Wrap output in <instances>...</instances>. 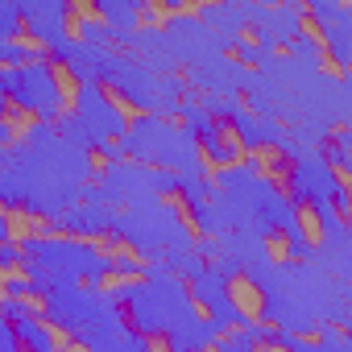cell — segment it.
<instances>
[{
    "label": "cell",
    "instance_id": "484cf974",
    "mask_svg": "<svg viewBox=\"0 0 352 352\" xmlns=\"http://www.w3.org/2000/svg\"><path fill=\"white\" fill-rule=\"evenodd\" d=\"M327 174H331V183H336L340 195H352V170H348V157L327 162Z\"/></svg>",
    "mask_w": 352,
    "mask_h": 352
},
{
    "label": "cell",
    "instance_id": "9c48e42d",
    "mask_svg": "<svg viewBox=\"0 0 352 352\" xmlns=\"http://www.w3.org/2000/svg\"><path fill=\"white\" fill-rule=\"evenodd\" d=\"M290 220H294V245H302V249H323L327 245V216H323V204H319V195H311V191H298L294 199H290Z\"/></svg>",
    "mask_w": 352,
    "mask_h": 352
},
{
    "label": "cell",
    "instance_id": "4fadbf2b",
    "mask_svg": "<svg viewBox=\"0 0 352 352\" xmlns=\"http://www.w3.org/2000/svg\"><path fill=\"white\" fill-rule=\"evenodd\" d=\"M129 25L137 34H170L174 17H170V5L166 0H137L133 13H129Z\"/></svg>",
    "mask_w": 352,
    "mask_h": 352
},
{
    "label": "cell",
    "instance_id": "e575fe53",
    "mask_svg": "<svg viewBox=\"0 0 352 352\" xmlns=\"http://www.w3.org/2000/svg\"><path fill=\"white\" fill-rule=\"evenodd\" d=\"M9 204H13L9 195H0V220H5V212H9Z\"/></svg>",
    "mask_w": 352,
    "mask_h": 352
},
{
    "label": "cell",
    "instance_id": "52a82bcc",
    "mask_svg": "<svg viewBox=\"0 0 352 352\" xmlns=\"http://www.w3.org/2000/svg\"><path fill=\"white\" fill-rule=\"evenodd\" d=\"M83 249L87 253H96L104 265H133V270H145L149 265V257L141 253V245L129 236V232H120V228H91L87 236H83Z\"/></svg>",
    "mask_w": 352,
    "mask_h": 352
},
{
    "label": "cell",
    "instance_id": "d4e9b609",
    "mask_svg": "<svg viewBox=\"0 0 352 352\" xmlns=\"http://www.w3.org/2000/svg\"><path fill=\"white\" fill-rule=\"evenodd\" d=\"M245 340H249V327H245L241 319L220 323V327H216V336H212V344H220V348H232V344H245Z\"/></svg>",
    "mask_w": 352,
    "mask_h": 352
},
{
    "label": "cell",
    "instance_id": "4316f807",
    "mask_svg": "<svg viewBox=\"0 0 352 352\" xmlns=\"http://www.w3.org/2000/svg\"><path fill=\"white\" fill-rule=\"evenodd\" d=\"M187 294V307H191V315L199 319V323H216V307L199 294V290H183Z\"/></svg>",
    "mask_w": 352,
    "mask_h": 352
},
{
    "label": "cell",
    "instance_id": "9a60e30c",
    "mask_svg": "<svg viewBox=\"0 0 352 352\" xmlns=\"http://www.w3.org/2000/svg\"><path fill=\"white\" fill-rule=\"evenodd\" d=\"M30 331H34V340H38L46 352H67V344L75 340V327H71V323H63L58 315L34 319V323H30Z\"/></svg>",
    "mask_w": 352,
    "mask_h": 352
},
{
    "label": "cell",
    "instance_id": "1f68e13d",
    "mask_svg": "<svg viewBox=\"0 0 352 352\" xmlns=\"http://www.w3.org/2000/svg\"><path fill=\"white\" fill-rule=\"evenodd\" d=\"M157 120H162V124H170V129H191L187 112H157Z\"/></svg>",
    "mask_w": 352,
    "mask_h": 352
},
{
    "label": "cell",
    "instance_id": "7a4b0ae2",
    "mask_svg": "<svg viewBox=\"0 0 352 352\" xmlns=\"http://www.w3.org/2000/svg\"><path fill=\"white\" fill-rule=\"evenodd\" d=\"M245 170H253V179H261L282 204H290L298 195V157L274 141V137H261V141H249V162Z\"/></svg>",
    "mask_w": 352,
    "mask_h": 352
},
{
    "label": "cell",
    "instance_id": "6da1fadb",
    "mask_svg": "<svg viewBox=\"0 0 352 352\" xmlns=\"http://www.w3.org/2000/svg\"><path fill=\"white\" fill-rule=\"evenodd\" d=\"M42 75H46V83H50V91H54V112H46V129L63 137V129L83 112L87 79H83V71H79L67 54H58V50L42 63Z\"/></svg>",
    "mask_w": 352,
    "mask_h": 352
},
{
    "label": "cell",
    "instance_id": "836d02e7",
    "mask_svg": "<svg viewBox=\"0 0 352 352\" xmlns=\"http://www.w3.org/2000/svg\"><path fill=\"white\" fill-rule=\"evenodd\" d=\"M187 352H224V348H220V344H212V340H208V344H195V348H187Z\"/></svg>",
    "mask_w": 352,
    "mask_h": 352
},
{
    "label": "cell",
    "instance_id": "ac0fdd59",
    "mask_svg": "<svg viewBox=\"0 0 352 352\" xmlns=\"http://www.w3.org/2000/svg\"><path fill=\"white\" fill-rule=\"evenodd\" d=\"M83 153H87V183H104L108 174H112V166H116V157H112L100 141H91Z\"/></svg>",
    "mask_w": 352,
    "mask_h": 352
},
{
    "label": "cell",
    "instance_id": "44dd1931",
    "mask_svg": "<svg viewBox=\"0 0 352 352\" xmlns=\"http://www.w3.org/2000/svg\"><path fill=\"white\" fill-rule=\"evenodd\" d=\"M58 34H63V42H71V46H83V42H87V25L71 13V5H58Z\"/></svg>",
    "mask_w": 352,
    "mask_h": 352
},
{
    "label": "cell",
    "instance_id": "7c38bea8",
    "mask_svg": "<svg viewBox=\"0 0 352 352\" xmlns=\"http://www.w3.org/2000/svg\"><path fill=\"white\" fill-rule=\"evenodd\" d=\"M9 311H13V315H21L25 323L46 319V315H54V294H50V290H42V286L9 290Z\"/></svg>",
    "mask_w": 352,
    "mask_h": 352
},
{
    "label": "cell",
    "instance_id": "ba28073f",
    "mask_svg": "<svg viewBox=\"0 0 352 352\" xmlns=\"http://www.w3.org/2000/svg\"><path fill=\"white\" fill-rule=\"evenodd\" d=\"M157 204L179 220V228L187 232V241L195 245V249H208V228H204V220H199V199L187 191V183H170V187H162L157 191Z\"/></svg>",
    "mask_w": 352,
    "mask_h": 352
},
{
    "label": "cell",
    "instance_id": "83f0119b",
    "mask_svg": "<svg viewBox=\"0 0 352 352\" xmlns=\"http://www.w3.org/2000/svg\"><path fill=\"white\" fill-rule=\"evenodd\" d=\"M224 58H228V63H236L241 71H253V75L261 71V58H257V54H245V50H241V46H232V42L224 46Z\"/></svg>",
    "mask_w": 352,
    "mask_h": 352
},
{
    "label": "cell",
    "instance_id": "5bb4252c",
    "mask_svg": "<svg viewBox=\"0 0 352 352\" xmlns=\"http://www.w3.org/2000/svg\"><path fill=\"white\" fill-rule=\"evenodd\" d=\"M294 13H298L294 38H302L311 50H327V46H336V42H331V34H327V25H323V17H319V9L311 5V0H298Z\"/></svg>",
    "mask_w": 352,
    "mask_h": 352
},
{
    "label": "cell",
    "instance_id": "603a6c76",
    "mask_svg": "<svg viewBox=\"0 0 352 352\" xmlns=\"http://www.w3.org/2000/svg\"><path fill=\"white\" fill-rule=\"evenodd\" d=\"M116 323H120V327H124V336H133V340L145 331V327H141V315H137V302H133V298H124V294L116 298Z\"/></svg>",
    "mask_w": 352,
    "mask_h": 352
},
{
    "label": "cell",
    "instance_id": "7402d4cb",
    "mask_svg": "<svg viewBox=\"0 0 352 352\" xmlns=\"http://www.w3.org/2000/svg\"><path fill=\"white\" fill-rule=\"evenodd\" d=\"M319 204H323V216H331L340 232H348V228H352V208H348V195L331 191V195H323Z\"/></svg>",
    "mask_w": 352,
    "mask_h": 352
},
{
    "label": "cell",
    "instance_id": "277c9868",
    "mask_svg": "<svg viewBox=\"0 0 352 352\" xmlns=\"http://www.w3.org/2000/svg\"><path fill=\"white\" fill-rule=\"evenodd\" d=\"M220 294H224L232 319H241L245 327H261V323L270 319V290H265L249 270H232V274H224Z\"/></svg>",
    "mask_w": 352,
    "mask_h": 352
},
{
    "label": "cell",
    "instance_id": "5b68a950",
    "mask_svg": "<svg viewBox=\"0 0 352 352\" xmlns=\"http://www.w3.org/2000/svg\"><path fill=\"white\" fill-rule=\"evenodd\" d=\"M0 46H5V54L13 58H25L34 67H42L50 54H54V42L46 38V30L34 25V17L25 9H13V21L0 25Z\"/></svg>",
    "mask_w": 352,
    "mask_h": 352
},
{
    "label": "cell",
    "instance_id": "f546056e",
    "mask_svg": "<svg viewBox=\"0 0 352 352\" xmlns=\"http://www.w3.org/2000/svg\"><path fill=\"white\" fill-rule=\"evenodd\" d=\"M270 54L274 58H294L298 54V42L294 38H278V42H270Z\"/></svg>",
    "mask_w": 352,
    "mask_h": 352
},
{
    "label": "cell",
    "instance_id": "d6a6232c",
    "mask_svg": "<svg viewBox=\"0 0 352 352\" xmlns=\"http://www.w3.org/2000/svg\"><path fill=\"white\" fill-rule=\"evenodd\" d=\"M331 331H336V336H340V340H348V336H352V331H348V323H344V319H336V323H331Z\"/></svg>",
    "mask_w": 352,
    "mask_h": 352
},
{
    "label": "cell",
    "instance_id": "3957f363",
    "mask_svg": "<svg viewBox=\"0 0 352 352\" xmlns=\"http://www.w3.org/2000/svg\"><path fill=\"white\" fill-rule=\"evenodd\" d=\"M199 129H204V137H208L216 162H220V174L245 170V162H249V137H245L241 116H232V112H224V108H208Z\"/></svg>",
    "mask_w": 352,
    "mask_h": 352
},
{
    "label": "cell",
    "instance_id": "2e32d148",
    "mask_svg": "<svg viewBox=\"0 0 352 352\" xmlns=\"http://www.w3.org/2000/svg\"><path fill=\"white\" fill-rule=\"evenodd\" d=\"M0 327H5V336H9V352H46V348L34 340V331H30V323H25L21 315L9 311V319L0 323Z\"/></svg>",
    "mask_w": 352,
    "mask_h": 352
},
{
    "label": "cell",
    "instance_id": "f1b7e54d",
    "mask_svg": "<svg viewBox=\"0 0 352 352\" xmlns=\"http://www.w3.org/2000/svg\"><path fill=\"white\" fill-rule=\"evenodd\" d=\"M294 348H319L323 340H327V331L323 327H302V331H294V336H286Z\"/></svg>",
    "mask_w": 352,
    "mask_h": 352
},
{
    "label": "cell",
    "instance_id": "4dcf8cb0",
    "mask_svg": "<svg viewBox=\"0 0 352 352\" xmlns=\"http://www.w3.org/2000/svg\"><path fill=\"white\" fill-rule=\"evenodd\" d=\"M236 104H241V112H245V116L261 120V108L253 104V91H249V87H236Z\"/></svg>",
    "mask_w": 352,
    "mask_h": 352
},
{
    "label": "cell",
    "instance_id": "8992f818",
    "mask_svg": "<svg viewBox=\"0 0 352 352\" xmlns=\"http://www.w3.org/2000/svg\"><path fill=\"white\" fill-rule=\"evenodd\" d=\"M96 96H100V104L120 120V137L129 141L133 133H137V124H145V120H157V112L149 108V104H141V100H133V91L124 87V83H116L112 75H96Z\"/></svg>",
    "mask_w": 352,
    "mask_h": 352
},
{
    "label": "cell",
    "instance_id": "d6986e66",
    "mask_svg": "<svg viewBox=\"0 0 352 352\" xmlns=\"http://www.w3.org/2000/svg\"><path fill=\"white\" fill-rule=\"evenodd\" d=\"M137 344H141V352H179V340H174L170 327H145L137 336Z\"/></svg>",
    "mask_w": 352,
    "mask_h": 352
},
{
    "label": "cell",
    "instance_id": "ffe728a7",
    "mask_svg": "<svg viewBox=\"0 0 352 352\" xmlns=\"http://www.w3.org/2000/svg\"><path fill=\"white\" fill-rule=\"evenodd\" d=\"M232 46H241L245 54H257V50H265V25L253 17V21H241L236 25V42Z\"/></svg>",
    "mask_w": 352,
    "mask_h": 352
},
{
    "label": "cell",
    "instance_id": "30bf717a",
    "mask_svg": "<svg viewBox=\"0 0 352 352\" xmlns=\"http://www.w3.org/2000/svg\"><path fill=\"white\" fill-rule=\"evenodd\" d=\"M261 253H265V261L278 265V270L302 265V253H298V245H294V232H286V224H270V228L261 232Z\"/></svg>",
    "mask_w": 352,
    "mask_h": 352
},
{
    "label": "cell",
    "instance_id": "cb8c5ba5",
    "mask_svg": "<svg viewBox=\"0 0 352 352\" xmlns=\"http://www.w3.org/2000/svg\"><path fill=\"white\" fill-rule=\"evenodd\" d=\"M241 352H298L286 336H249L241 344Z\"/></svg>",
    "mask_w": 352,
    "mask_h": 352
},
{
    "label": "cell",
    "instance_id": "8fae6325",
    "mask_svg": "<svg viewBox=\"0 0 352 352\" xmlns=\"http://www.w3.org/2000/svg\"><path fill=\"white\" fill-rule=\"evenodd\" d=\"M149 286V270H133V265H100V274L91 278L96 294H124V290H141Z\"/></svg>",
    "mask_w": 352,
    "mask_h": 352
},
{
    "label": "cell",
    "instance_id": "e0dca14e",
    "mask_svg": "<svg viewBox=\"0 0 352 352\" xmlns=\"http://www.w3.org/2000/svg\"><path fill=\"white\" fill-rule=\"evenodd\" d=\"M71 13L87 25V30H112V13L104 5H96V0H67Z\"/></svg>",
    "mask_w": 352,
    "mask_h": 352
}]
</instances>
